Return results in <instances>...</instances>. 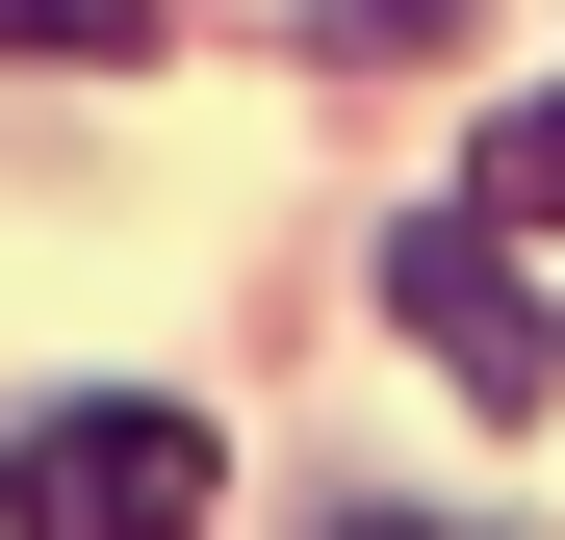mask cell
Here are the masks:
<instances>
[{"label": "cell", "mask_w": 565, "mask_h": 540, "mask_svg": "<svg viewBox=\"0 0 565 540\" xmlns=\"http://www.w3.org/2000/svg\"><path fill=\"white\" fill-rule=\"evenodd\" d=\"M334 540H437V515H334Z\"/></svg>", "instance_id": "8992f818"}, {"label": "cell", "mask_w": 565, "mask_h": 540, "mask_svg": "<svg viewBox=\"0 0 565 540\" xmlns=\"http://www.w3.org/2000/svg\"><path fill=\"white\" fill-rule=\"evenodd\" d=\"M462 0H309V52H437Z\"/></svg>", "instance_id": "5b68a950"}, {"label": "cell", "mask_w": 565, "mask_h": 540, "mask_svg": "<svg viewBox=\"0 0 565 540\" xmlns=\"http://www.w3.org/2000/svg\"><path fill=\"white\" fill-rule=\"evenodd\" d=\"M386 309H412L437 387H489V412H540V360H565V335L514 309V232H489V207H412V232H386Z\"/></svg>", "instance_id": "7a4b0ae2"}, {"label": "cell", "mask_w": 565, "mask_h": 540, "mask_svg": "<svg viewBox=\"0 0 565 540\" xmlns=\"http://www.w3.org/2000/svg\"><path fill=\"white\" fill-rule=\"evenodd\" d=\"M540 207H565V77H540V104L489 129V232H540Z\"/></svg>", "instance_id": "3957f363"}, {"label": "cell", "mask_w": 565, "mask_h": 540, "mask_svg": "<svg viewBox=\"0 0 565 540\" xmlns=\"http://www.w3.org/2000/svg\"><path fill=\"white\" fill-rule=\"evenodd\" d=\"M0 52H154V0H0Z\"/></svg>", "instance_id": "277c9868"}, {"label": "cell", "mask_w": 565, "mask_h": 540, "mask_svg": "<svg viewBox=\"0 0 565 540\" xmlns=\"http://www.w3.org/2000/svg\"><path fill=\"white\" fill-rule=\"evenodd\" d=\"M0 489H26V540H180V515H206V412L104 387V412H52Z\"/></svg>", "instance_id": "6da1fadb"}]
</instances>
